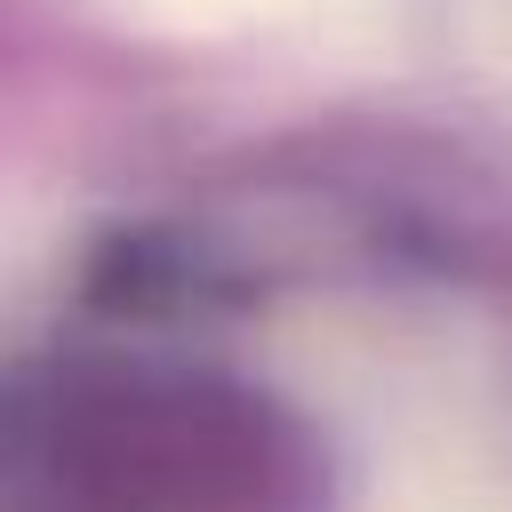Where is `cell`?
I'll list each match as a JSON object with an SVG mask.
<instances>
[{"mask_svg": "<svg viewBox=\"0 0 512 512\" xmlns=\"http://www.w3.org/2000/svg\"><path fill=\"white\" fill-rule=\"evenodd\" d=\"M136 24H160V32H280V24H320V16H344L360 0H104Z\"/></svg>", "mask_w": 512, "mask_h": 512, "instance_id": "obj_1", "label": "cell"}, {"mask_svg": "<svg viewBox=\"0 0 512 512\" xmlns=\"http://www.w3.org/2000/svg\"><path fill=\"white\" fill-rule=\"evenodd\" d=\"M408 512H512V488H448V496H424Z\"/></svg>", "mask_w": 512, "mask_h": 512, "instance_id": "obj_2", "label": "cell"}]
</instances>
